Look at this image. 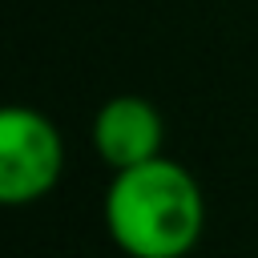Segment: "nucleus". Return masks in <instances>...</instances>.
Returning <instances> with one entry per match:
<instances>
[{
	"label": "nucleus",
	"mask_w": 258,
	"mask_h": 258,
	"mask_svg": "<svg viewBox=\"0 0 258 258\" xmlns=\"http://www.w3.org/2000/svg\"><path fill=\"white\" fill-rule=\"evenodd\" d=\"M105 230L125 258H185L206 230V194L181 161L161 153L113 173Z\"/></svg>",
	"instance_id": "obj_1"
},
{
	"label": "nucleus",
	"mask_w": 258,
	"mask_h": 258,
	"mask_svg": "<svg viewBox=\"0 0 258 258\" xmlns=\"http://www.w3.org/2000/svg\"><path fill=\"white\" fill-rule=\"evenodd\" d=\"M64 173V141L48 113L8 105L0 113V202L28 206L56 189Z\"/></svg>",
	"instance_id": "obj_2"
},
{
	"label": "nucleus",
	"mask_w": 258,
	"mask_h": 258,
	"mask_svg": "<svg viewBox=\"0 0 258 258\" xmlns=\"http://www.w3.org/2000/svg\"><path fill=\"white\" fill-rule=\"evenodd\" d=\"M89 141H93V153L113 173L133 169V165H145V161L161 157L165 121H161L153 101H145L137 93H121V97H109L93 113Z\"/></svg>",
	"instance_id": "obj_3"
}]
</instances>
